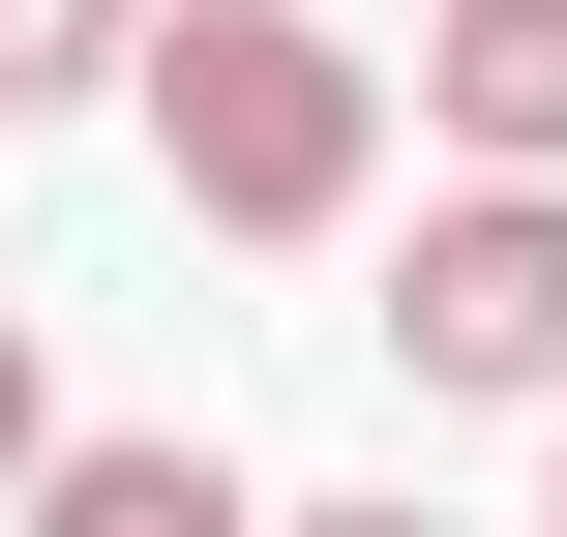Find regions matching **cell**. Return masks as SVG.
<instances>
[{
  "instance_id": "3",
  "label": "cell",
  "mask_w": 567,
  "mask_h": 537,
  "mask_svg": "<svg viewBox=\"0 0 567 537\" xmlns=\"http://www.w3.org/2000/svg\"><path fill=\"white\" fill-rule=\"evenodd\" d=\"M419 120L508 149V179H567V0H419Z\"/></svg>"
},
{
  "instance_id": "2",
  "label": "cell",
  "mask_w": 567,
  "mask_h": 537,
  "mask_svg": "<svg viewBox=\"0 0 567 537\" xmlns=\"http://www.w3.org/2000/svg\"><path fill=\"white\" fill-rule=\"evenodd\" d=\"M389 389H419V419H538V389H567V179L478 149V179L419 209V269H389Z\"/></svg>"
},
{
  "instance_id": "5",
  "label": "cell",
  "mask_w": 567,
  "mask_h": 537,
  "mask_svg": "<svg viewBox=\"0 0 567 537\" xmlns=\"http://www.w3.org/2000/svg\"><path fill=\"white\" fill-rule=\"evenodd\" d=\"M120 60H150V0H0V120H90Z\"/></svg>"
},
{
  "instance_id": "4",
  "label": "cell",
  "mask_w": 567,
  "mask_h": 537,
  "mask_svg": "<svg viewBox=\"0 0 567 537\" xmlns=\"http://www.w3.org/2000/svg\"><path fill=\"white\" fill-rule=\"evenodd\" d=\"M30 508H60V537H239V448H209V419H179V448H150V419H60Z\"/></svg>"
},
{
  "instance_id": "1",
  "label": "cell",
  "mask_w": 567,
  "mask_h": 537,
  "mask_svg": "<svg viewBox=\"0 0 567 537\" xmlns=\"http://www.w3.org/2000/svg\"><path fill=\"white\" fill-rule=\"evenodd\" d=\"M120 120L179 149L209 239H359V179H389V60H359L329 0H150Z\"/></svg>"
},
{
  "instance_id": "6",
  "label": "cell",
  "mask_w": 567,
  "mask_h": 537,
  "mask_svg": "<svg viewBox=\"0 0 567 537\" xmlns=\"http://www.w3.org/2000/svg\"><path fill=\"white\" fill-rule=\"evenodd\" d=\"M30 448H60V359H30V299H0V508H30Z\"/></svg>"
},
{
  "instance_id": "7",
  "label": "cell",
  "mask_w": 567,
  "mask_h": 537,
  "mask_svg": "<svg viewBox=\"0 0 567 537\" xmlns=\"http://www.w3.org/2000/svg\"><path fill=\"white\" fill-rule=\"evenodd\" d=\"M538 478H567V389H538Z\"/></svg>"
}]
</instances>
